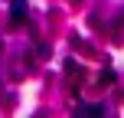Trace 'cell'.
<instances>
[{
    "label": "cell",
    "instance_id": "6da1fadb",
    "mask_svg": "<svg viewBox=\"0 0 124 118\" xmlns=\"http://www.w3.org/2000/svg\"><path fill=\"white\" fill-rule=\"evenodd\" d=\"M26 17V0H13V20H23Z\"/></svg>",
    "mask_w": 124,
    "mask_h": 118
}]
</instances>
